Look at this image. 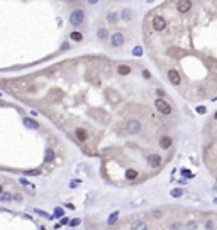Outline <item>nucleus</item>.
Returning <instances> with one entry per match:
<instances>
[{
    "mask_svg": "<svg viewBox=\"0 0 217 230\" xmlns=\"http://www.w3.org/2000/svg\"><path fill=\"white\" fill-rule=\"evenodd\" d=\"M83 20H85V14H83L82 9H77L71 12V15H70V24L75 27H80L83 24Z\"/></svg>",
    "mask_w": 217,
    "mask_h": 230,
    "instance_id": "f257e3e1",
    "label": "nucleus"
},
{
    "mask_svg": "<svg viewBox=\"0 0 217 230\" xmlns=\"http://www.w3.org/2000/svg\"><path fill=\"white\" fill-rule=\"evenodd\" d=\"M126 130H127L129 135H136V134H139L141 132V122H139V120H136V119L127 120V122H126Z\"/></svg>",
    "mask_w": 217,
    "mask_h": 230,
    "instance_id": "f03ea898",
    "label": "nucleus"
},
{
    "mask_svg": "<svg viewBox=\"0 0 217 230\" xmlns=\"http://www.w3.org/2000/svg\"><path fill=\"white\" fill-rule=\"evenodd\" d=\"M154 107H156V110L160 112V114H163V115L172 114V105H170L168 102H165L163 98H158L156 102H154Z\"/></svg>",
    "mask_w": 217,
    "mask_h": 230,
    "instance_id": "7ed1b4c3",
    "label": "nucleus"
},
{
    "mask_svg": "<svg viewBox=\"0 0 217 230\" xmlns=\"http://www.w3.org/2000/svg\"><path fill=\"white\" fill-rule=\"evenodd\" d=\"M88 115L92 117V119H95V120H102V122H105L107 117H109L107 112L103 110V108H95V110H90Z\"/></svg>",
    "mask_w": 217,
    "mask_h": 230,
    "instance_id": "20e7f679",
    "label": "nucleus"
},
{
    "mask_svg": "<svg viewBox=\"0 0 217 230\" xmlns=\"http://www.w3.org/2000/svg\"><path fill=\"white\" fill-rule=\"evenodd\" d=\"M153 29H154V31H158V32L165 31V29H166V20L163 19L161 15H154V17H153Z\"/></svg>",
    "mask_w": 217,
    "mask_h": 230,
    "instance_id": "39448f33",
    "label": "nucleus"
},
{
    "mask_svg": "<svg viewBox=\"0 0 217 230\" xmlns=\"http://www.w3.org/2000/svg\"><path fill=\"white\" fill-rule=\"evenodd\" d=\"M161 162H163V159H161L160 154H149L148 156V164L151 166V168H160Z\"/></svg>",
    "mask_w": 217,
    "mask_h": 230,
    "instance_id": "423d86ee",
    "label": "nucleus"
},
{
    "mask_svg": "<svg viewBox=\"0 0 217 230\" xmlns=\"http://www.w3.org/2000/svg\"><path fill=\"white\" fill-rule=\"evenodd\" d=\"M177 7H178V12H180V14H187V12H190V9H192V2H188V0H180V2L177 3Z\"/></svg>",
    "mask_w": 217,
    "mask_h": 230,
    "instance_id": "0eeeda50",
    "label": "nucleus"
},
{
    "mask_svg": "<svg viewBox=\"0 0 217 230\" xmlns=\"http://www.w3.org/2000/svg\"><path fill=\"white\" fill-rule=\"evenodd\" d=\"M190 97L193 98V100H198V98H202V97H205V90L204 88H200V86H197V88H192L190 90Z\"/></svg>",
    "mask_w": 217,
    "mask_h": 230,
    "instance_id": "6e6552de",
    "label": "nucleus"
},
{
    "mask_svg": "<svg viewBox=\"0 0 217 230\" xmlns=\"http://www.w3.org/2000/svg\"><path fill=\"white\" fill-rule=\"evenodd\" d=\"M110 44L114 46V48H119V46H122V44H124V36L120 34V32H117V34H114V36H112V41H110Z\"/></svg>",
    "mask_w": 217,
    "mask_h": 230,
    "instance_id": "1a4fd4ad",
    "label": "nucleus"
},
{
    "mask_svg": "<svg viewBox=\"0 0 217 230\" xmlns=\"http://www.w3.org/2000/svg\"><path fill=\"white\" fill-rule=\"evenodd\" d=\"M168 80L173 85H178L180 83V74L177 73V69H168Z\"/></svg>",
    "mask_w": 217,
    "mask_h": 230,
    "instance_id": "9d476101",
    "label": "nucleus"
},
{
    "mask_svg": "<svg viewBox=\"0 0 217 230\" xmlns=\"http://www.w3.org/2000/svg\"><path fill=\"white\" fill-rule=\"evenodd\" d=\"M131 230H148V225L144 220H134L131 223Z\"/></svg>",
    "mask_w": 217,
    "mask_h": 230,
    "instance_id": "9b49d317",
    "label": "nucleus"
},
{
    "mask_svg": "<svg viewBox=\"0 0 217 230\" xmlns=\"http://www.w3.org/2000/svg\"><path fill=\"white\" fill-rule=\"evenodd\" d=\"M75 135H77V139L80 142H85L87 139H88V134H87L85 129H77V130H75Z\"/></svg>",
    "mask_w": 217,
    "mask_h": 230,
    "instance_id": "f8f14e48",
    "label": "nucleus"
},
{
    "mask_svg": "<svg viewBox=\"0 0 217 230\" xmlns=\"http://www.w3.org/2000/svg\"><path fill=\"white\" fill-rule=\"evenodd\" d=\"M160 146L163 149H168V147H172V137H168V135H163L161 139H160Z\"/></svg>",
    "mask_w": 217,
    "mask_h": 230,
    "instance_id": "ddd939ff",
    "label": "nucleus"
},
{
    "mask_svg": "<svg viewBox=\"0 0 217 230\" xmlns=\"http://www.w3.org/2000/svg\"><path fill=\"white\" fill-rule=\"evenodd\" d=\"M24 125H26L27 129H39V122H36L34 119H24Z\"/></svg>",
    "mask_w": 217,
    "mask_h": 230,
    "instance_id": "4468645a",
    "label": "nucleus"
},
{
    "mask_svg": "<svg viewBox=\"0 0 217 230\" xmlns=\"http://www.w3.org/2000/svg\"><path fill=\"white\" fill-rule=\"evenodd\" d=\"M132 17H134V14H132L131 9H124L120 12V19L122 20H132Z\"/></svg>",
    "mask_w": 217,
    "mask_h": 230,
    "instance_id": "2eb2a0df",
    "label": "nucleus"
},
{
    "mask_svg": "<svg viewBox=\"0 0 217 230\" xmlns=\"http://www.w3.org/2000/svg\"><path fill=\"white\" fill-rule=\"evenodd\" d=\"M44 161H46V162H53V161H54V151H53V149H46V152H44Z\"/></svg>",
    "mask_w": 217,
    "mask_h": 230,
    "instance_id": "dca6fc26",
    "label": "nucleus"
},
{
    "mask_svg": "<svg viewBox=\"0 0 217 230\" xmlns=\"http://www.w3.org/2000/svg\"><path fill=\"white\" fill-rule=\"evenodd\" d=\"M107 97L110 98V102H112V103H119V102H120V97H119L117 93H115V91H109Z\"/></svg>",
    "mask_w": 217,
    "mask_h": 230,
    "instance_id": "f3484780",
    "label": "nucleus"
},
{
    "mask_svg": "<svg viewBox=\"0 0 217 230\" xmlns=\"http://www.w3.org/2000/svg\"><path fill=\"white\" fill-rule=\"evenodd\" d=\"M117 71H119V74H129L131 73V68L127 64H120V66H117Z\"/></svg>",
    "mask_w": 217,
    "mask_h": 230,
    "instance_id": "a211bd4d",
    "label": "nucleus"
},
{
    "mask_svg": "<svg viewBox=\"0 0 217 230\" xmlns=\"http://www.w3.org/2000/svg\"><path fill=\"white\" fill-rule=\"evenodd\" d=\"M117 218H119V212H114L110 217H109V220H107V223L109 225H114L115 222H117Z\"/></svg>",
    "mask_w": 217,
    "mask_h": 230,
    "instance_id": "6ab92c4d",
    "label": "nucleus"
},
{
    "mask_svg": "<svg viewBox=\"0 0 217 230\" xmlns=\"http://www.w3.org/2000/svg\"><path fill=\"white\" fill-rule=\"evenodd\" d=\"M151 215H153V218L160 220V218H163V210H160V208H154V210L151 212Z\"/></svg>",
    "mask_w": 217,
    "mask_h": 230,
    "instance_id": "aec40b11",
    "label": "nucleus"
},
{
    "mask_svg": "<svg viewBox=\"0 0 217 230\" xmlns=\"http://www.w3.org/2000/svg\"><path fill=\"white\" fill-rule=\"evenodd\" d=\"M12 198H14V196H12L10 193H7V191H3V193L0 195V202H10Z\"/></svg>",
    "mask_w": 217,
    "mask_h": 230,
    "instance_id": "412c9836",
    "label": "nucleus"
},
{
    "mask_svg": "<svg viewBox=\"0 0 217 230\" xmlns=\"http://www.w3.org/2000/svg\"><path fill=\"white\" fill-rule=\"evenodd\" d=\"M126 178H127V179H136V178H137V171H134V169H127Z\"/></svg>",
    "mask_w": 217,
    "mask_h": 230,
    "instance_id": "4be33fe9",
    "label": "nucleus"
},
{
    "mask_svg": "<svg viewBox=\"0 0 217 230\" xmlns=\"http://www.w3.org/2000/svg\"><path fill=\"white\" fill-rule=\"evenodd\" d=\"M97 36H98V39H107V37H109V32L105 31V29H98Z\"/></svg>",
    "mask_w": 217,
    "mask_h": 230,
    "instance_id": "5701e85b",
    "label": "nucleus"
},
{
    "mask_svg": "<svg viewBox=\"0 0 217 230\" xmlns=\"http://www.w3.org/2000/svg\"><path fill=\"white\" fill-rule=\"evenodd\" d=\"M70 37H71L73 41H77V43H80V41L83 39V36L80 34V32H71V34H70Z\"/></svg>",
    "mask_w": 217,
    "mask_h": 230,
    "instance_id": "b1692460",
    "label": "nucleus"
},
{
    "mask_svg": "<svg viewBox=\"0 0 217 230\" xmlns=\"http://www.w3.org/2000/svg\"><path fill=\"white\" fill-rule=\"evenodd\" d=\"M24 174H27V176H39V174H41V169H29V171H26Z\"/></svg>",
    "mask_w": 217,
    "mask_h": 230,
    "instance_id": "393cba45",
    "label": "nucleus"
},
{
    "mask_svg": "<svg viewBox=\"0 0 217 230\" xmlns=\"http://www.w3.org/2000/svg\"><path fill=\"white\" fill-rule=\"evenodd\" d=\"M107 20H109L110 24H115V22H117V15L110 12V14H107Z\"/></svg>",
    "mask_w": 217,
    "mask_h": 230,
    "instance_id": "a878e982",
    "label": "nucleus"
},
{
    "mask_svg": "<svg viewBox=\"0 0 217 230\" xmlns=\"http://www.w3.org/2000/svg\"><path fill=\"white\" fill-rule=\"evenodd\" d=\"M214 228H215L214 220H207V222H205V230H214Z\"/></svg>",
    "mask_w": 217,
    "mask_h": 230,
    "instance_id": "bb28decb",
    "label": "nucleus"
},
{
    "mask_svg": "<svg viewBox=\"0 0 217 230\" xmlns=\"http://www.w3.org/2000/svg\"><path fill=\"white\" fill-rule=\"evenodd\" d=\"M182 193H183V191L180 190V188H175V190H172V196H173V198H178V196H182Z\"/></svg>",
    "mask_w": 217,
    "mask_h": 230,
    "instance_id": "cd10ccee",
    "label": "nucleus"
},
{
    "mask_svg": "<svg viewBox=\"0 0 217 230\" xmlns=\"http://www.w3.org/2000/svg\"><path fill=\"white\" fill-rule=\"evenodd\" d=\"M132 54H134V56H141V54H143V48H141V46H136V48L132 49Z\"/></svg>",
    "mask_w": 217,
    "mask_h": 230,
    "instance_id": "c85d7f7f",
    "label": "nucleus"
},
{
    "mask_svg": "<svg viewBox=\"0 0 217 230\" xmlns=\"http://www.w3.org/2000/svg\"><path fill=\"white\" fill-rule=\"evenodd\" d=\"M172 230H183V225L180 222H173L172 223Z\"/></svg>",
    "mask_w": 217,
    "mask_h": 230,
    "instance_id": "c756f323",
    "label": "nucleus"
},
{
    "mask_svg": "<svg viewBox=\"0 0 217 230\" xmlns=\"http://www.w3.org/2000/svg\"><path fill=\"white\" fill-rule=\"evenodd\" d=\"M187 228H188V230H195V228H197V222H195V220H190L188 223H187Z\"/></svg>",
    "mask_w": 217,
    "mask_h": 230,
    "instance_id": "7c9ffc66",
    "label": "nucleus"
},
{
    "mask_svg": "<svg viewBox=\"0 0 217 230\" xmlns=\"http://www.w3.org/2000/svg\"><path fill=\"white\" fill-rule=\"evenodd\" d=\"M182 174L185 178H193V174H192V171H188V169H182Z\"/></svg>",
    "mask_w": 217,
    "mask_h": 230,
    "instance_id": "2f4dec72",
    "label": "nucleus"
},
{
    "mask_svg": "<svg viewBox=\"0 0 217 230\" xmlns=\"http://www.w3.org/2000/svg\"><path fill=\"white\" fill-rule=\"evenodd\" d=\"M54 217L61 218V217H63V210H61V208H56V210H54Z\"/></svg>",
    "mask_w": 217,
    "mask_h": 230,
    "instance_id": "473e14b6",
    "label": "nucleus"
},
{
    "mask_svg": "<svg viewBox=\"0 0 217 230\" xmlns=\"http://www.w3.org/2000/svg\"><path fill=\"white\" fill-rule=\"evenodd\" d=\"M197 112H198V114H205L207 108H205V107H197Z\"/></svg>",
    "mask_w": 217,
    "mask_h": 230,
    "instance_id": "72a5a7b5",
    "label": "nucleus"
},
{
    "mask_svg": "<svg viewBox=\"0 0 217 230\" xmlns=\"http://www.w3.org/2000/svg\"><path fill=\"white\" fill-rule=\"evenodd\" d=\"M156 95H158V97H160V98H161V97H163V95H165V90H160V88H158V90H156Z\"/></svg>",
    "mask_w": 217,
    "mask_h": 230,
    "instance_id": "f704fd0d",
    "label": "nucleus"
},
{
    "mask_svg": "<svg viewBox=\"0 0 217 230\" xmlns=\"http://www.w3.org/2000/svg\"><path fill=\"white\" fill-rule=\"evenodd\" d=\"M78 223H80V220H78V218H75V220H71V225H73V227H77Z\"/></svg>",
    "mask_w": 217,
    "mask_h": 230,
    "instance_id": "c9c22d12",
    "label": "nucleus"
},
{
    "mask_svg": "<svg viewBox=\"0 0 217 230\" xmlns=\"http://www.w3.org/2000/svg\"><path fill=\"white\" fill-rule=\"evenodd\" d=\"M143 76H144V78H149V71L144 69V71H143Z\"/></svg>",
    "mask_w": 217,
    "mask_h": 230,
    "instance_id": "e433bc0d",
    "label": "nucleus"
},
{
    "mask_svg": "<svg viewBox=\"0 0 217 230\" xmlns=\"http://www.w3.org/2000/svg\"><path fill=\"white\" fill-rule=\"evenodd\" d=\"M68 48H70L68 43H63V46H61V49H68Z\"/></svg>",
    "mask_w": 217,
    "mask_h": 230,
    "instance_id": "4c0bfd02",
    "label": "nucleus"
},
{
    "mask_svg": "<svg viewBox=\"0 0 217 230\" xmlns=\"http://www.w3.org/2000/svg\"><path fill=\"white\" fill-rule=\"evenodd\" d=\"M214 119H215V120H217V112H215V114H214Z\"/></svg>",
    "mask_w": 217,
    "mask_h": 230,
    "instance_id": "58836bf2",
    "label": "nucleus"
},
{
    "mask_svg": "<svg viewBox=\"0 0 217 230\" xmlns=\"http://www.w3.org/2000/svg\"><path fill=\"white\" fill-rule=\"evenodd\" d=\"M158 230H163V228H158Z\"/></svg>",
    "mask_w": 217,
    "mask_h": 230,
    "instance_id": "ea45409f",
    "label": "nucleus"
}]
</instances>
